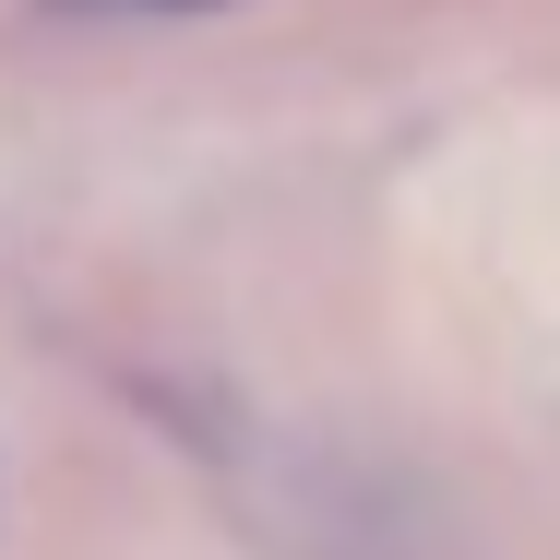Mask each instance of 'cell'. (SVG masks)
<instances>
[{
	"mask_svg": "<svg viewBox=\"0 0 560 560\" xmlns=\"http://www.w3.org/2000/svg\"><path fill=\"white\" fill-rule=\"evenodd\" d=\"M48 12H226V0H48Z\"/></svg>",
	"mask_w": 560,
	"mask_h": 560,
	"instance_id": "cell-1",
	"label": "cell"
}]
</instances>
